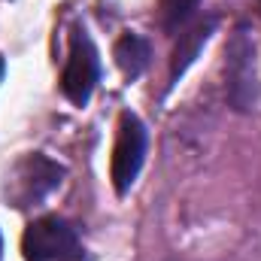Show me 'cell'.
<instances>
[{
  "mask_svg": "<svg viewBox=\"0 0 261 261\" xmlns=\"http://www.w3.org/2000/svg\"><path fill=\"white\" fill-rule=\"evenodd\" d=\"M225 91L234 110L246 113L258 100V76H255V46L249 31L240 24L225 46Z\"/></svg>",
  "mask_w": 261,
  "mask_h": 261,
  "instance_id": "obj_1",
  "label": "cell"
},
{
  "mask_svg": "<svg viewBox=\"0 0 261 261\" xmlns=\"http://www.w3.org/2000/svg\"><path fill=\"white\" fill-rule=\"evenodd\" d=\"M24 261H82L85 249L76 231L58 216L34 219L21 237Z\"/></svg>",
  "mask_w": 261,
  "mask_h": 261,
  "instance_id": "obj_2",
  "label": "cell"
},
{
  "mask_svg": "<svg viewBox=\"0 0 261 261\" xmlns=\"http://www.w3.org/2000/svg\"><path fill=\"white\" fill-rule=\"evenodd\" d=\"M100 79V55L88 37L85 28H73L70 34V55L61 73V91L70 103L85 107L94 94V85Z\"/></svg>",
  "mask_w": 261,
  "mask_h": 261,
  "instance_id": "obj_3",
  "label": "cell"
},
{
  "mask_svg": "<svg viewBox=\"0 0 261 261\" xmlns=\"http://www.w3.org/2000/svg\"><path fill=\"white\" fill-rule=\"evenodd\" d=\"M146 146H149L146 125L134 113H122L116 146H113V164H110L113 189L119 195H128V189L137 182V176L143 170V161H146Z\"/></svg>",
  "mask_w": 261,
  "mask_h": 261,
  "instance_id": "obj_4",
  "label": "cell"
},
{
  "mask_svg": "<svg viewBox=\"0 0 261 261\" xmlns=\"http://www.w3.org/2000/svg\"><path fill=\"white\" fill-rule=\"evenodd\" d=\"M61 176H64V167L55 164L52 158H46L40 152L28 155L15 170V179H18V189L12 192L15 200H18L15 206H28V203L43 200L49 192H55L61 186Z\"/></svg>",
  "mask_w": 261,
  "mask_h": 261,
  "instance_id": "obj_5",
  "label": "cell"
},
{
  "mask_svg": "<svg viewBox=\"0 0 261 261\" xmlns=\"http://www.w3.org/2000/svg\"><path fill=\"white\" fill-rule=\"evenodd\" d=\"M213 31H216V21L206 18V21H195L189 31L179 34V43L173 49V58H170V79L173 82H179V76L195 64V58L200 55V49L206 46V40L213 37Z\"/></svg>",
  "mask_w": 261,
  "mask_h": 261,
  "instance_id": "obj_6",
  "label": "cell"
},
{
  "mask_svg": "<svg viewBox=\"0 0 261 261\" xmlns=\"http://www.w3.org/2000/svg\"><path fill=\"white\" fill-rule=\"evenodd\" d=\"M113 58H116L119 70L125 73V79L130 82V79H140V76H143V70L149 67L152 52H149L146 37H140V34H122V37L116 40Z\"/></svg>",
  "mask_w": 261,
  "mask_h": 261,
  "instance_id": "obj_7",
  "label": "cell"
},
{
  "mask_svg": "<svg viewBox=\"0 0 261 261\" xmlns=\"http://www.w3.org/2000/svg\"><path fill=\"white\" fill-rule=\"evenodd\" d=\"M197 6H200V0H161V28L167 31V34H176V31H182L192 18H195Z\"/></svg>",
  "mask_w": 261,
  "mask_h": 261,
  "instance_id": "obj_8",
  "label": "cell"
},
{
  "mask_svg": "<svg viewBox=\"0 0 261 261\" xmlns=\"http://www.w3.org/2000/svg\"><path fill=\"white\" fill-rule=\"evenodd\" d=\"M3 70H6V61H3V55H0V79H3Z\"/></svg>",
  "mask_w": 261,
  "mask_h": 261,
  "instance_id": "obj_9",
  "label": "cell"
},
{
  "mask_svg": "<svg viewBox=\"0 0 261 261\" xmlns=\"http://www.w3.org/2000/svg\"><path fill=\"white\" fill-rule=\"evenodd\" d=\"M0 258H3V237H0Z\"/></svg>",
  "mask_w": 261,
  "mask_h": 261,
  "instance_id": "obj_10",
  "label": "cell"
}]
</instances>
